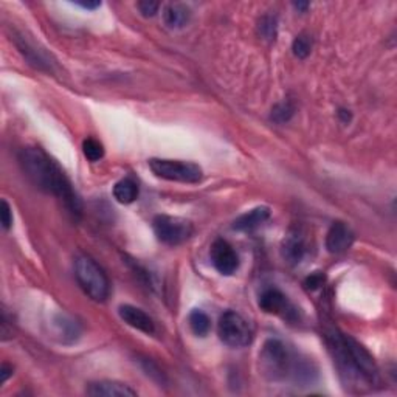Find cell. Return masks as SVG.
<instances>
[{
  "label": "cell",
  "mask_w": 397,
  "mask_h": 397,
  "mask_svg": "<svg viewBox=\"0 0 397 397\" xmlns=\"http://www.w3.org/2000/svg\"><path fill=\"white\" fill-rule=\"evenodd\" d=\"M19 163L23 173L39 190L53 194L61 202H64L68 213L76 219L81 217L83 204L80 196L64 171L49 154L39 147H25L19 154Z\"/></svg>",
  "instance_id": "obj_1"
},
{
  "label": "cell",
  "mask_w": 397,
  "mask_h": 397,
  "mask_svg": "<svg viewBox=\"0 0 397 397\" xmlns=\"http://www.w3.org/2000/svg\"><path fill=\"white\" fill-rule=\"evenodd\" d=\"M261 372L270 382H286L309 385L317 377V369L312 362L300 359L292 349L278 338H269L259 353Z\"/></svg>",
  "instance_id": "obj_2"
},
{
  "label": "cell",
  "mask_w": 397,
  "mask_h": 397,
  "mask_svg": "<svg viewBox=\"0 0 397 397\" xmlns=\"http://www.w3.org/2000/svg\"><path fill=\"white\" fill-rule=\"evenodd\" d=\"M75 278L84 293L97 303H103L111 293V283L106 271L95 259L87 255H80L75 259Z\"/></svg>",
  "instance_id": "obj_3"
},
{
  "label": "cell",
  "mask_w": 397,
  "mask_h": 397,
  "mask_svg": "<svg viewBox=\"0 0 397 397\" xmlns=\"http://www.w3.org/2000/svg\"><path fill=\"white\" fill-rule=\"evenodd\" d=\"M149 168L163 181L181 182V183H197L204 177L202 168L196 163L182 161V160H168V159H151Z\"/></svg>",
  "instance_id": "obj_4"
},
{
  "label": "cell",
  "mask_w": 397,
  "mask_h": 397,
  "mask_svg": "<svg viewBox=\"0 0 397 397\" xmlns=\"http://www.w3.org/2000/svg\"><path fill=\"white\" fill-rule=\"evenodd\" d=\"M217 334L225 345L230 348H244L252 343L253 332L250 324L243 315L227 310L217 323Z\"/></svg>",
  "instance_id": "obj_5"
},
{
  "label": "cell",
  "mask_w": 397,
  "mask_h": 397,
  "mask_svg": "<svg viewBox=\"0 0 397 397\" xmlns=\"http://www.w3.org/2000/svg\"><path fill=\"white\" fill-rule=\"evenodd\" d=\"M152 227L157 239L166 245L183 244L185 240H188L194 233L193 224L190 221L183 219V217H177V216H166V214L155 216L152 221Z\"/></svg>",
  "instance_id": "obj_6"
},
{
  "label": "cell",
  "mask_w": 397,
  "mask_h": 397,
  "mask_svg": "<svg viewBox=\"0 0 397 397\" xmlns=\"http://www.w3.org/2000/svg\"><path fill=\"white\" fill-rule=\"evenodd\" d=\"M343 338L348 346V351H349V354H351V359L355 365V368L359 369L362 377L365 379V382H367L368 385L379 384V380H380L379 368H377L374 359H372V355L353 337H349V336H346V334H343Z\"/></svg>",
  "instance_id": "obj_7"
},
{
  "label": "cell",
  "mask_w": 397,
  "mask_h": 397,
  "mask_svg": "<svg viewBox=\"0 0 397 397\" xmlns=\"http://www.w3.org/2000/svg\"><path fill=\"white\" fill-rule=\"evenodd\" d=\"M209 258H212L214 269L225 276L233 275L239 267V256L225 239L214 240L212 250H209Z\"/></svg>",
  "instance_id": "obj_8"
},
{
  "label": "cell",
  "mask_w": 397,
  "mask_h": 397,
  "mask_svg": "<svg viewBox=\"0 0 397 397\" xmlns=\"http://www.w3.org/2000/svg\"><path fill=\"white\" fill-rule=\"evenodd\" d=\"M259 307L266 314L279 315L287 318V320H291L295 315V309L291 305L289 298L281 291L275 289V287H270V289H266L259 295Z\"/></svg>",
  "instance_id": "obj_9"
},
{
  "label": "cell",
  "mask_w": 397,
  "mask_h": 397,
  "mask_svg": "<svg viewBox=\"0 0 397 397\" xmlns=\"http://www.w3.org/2000/svg\"><path fill=\"white\" fill-rule=\"evenodd\" d=\"M354 244V233L349 228V225L337 221L331 225V228L326 235V248L332 255H341L348 252Z\"/></svg>",
  "instance_id": "obj_10"
},
{
  "label": "cell",
  "mask_w": 397,
  "mask_h": 397,
  "mask_svg": "<svg viewBox=\"0 0 397 397\" xmlns=\"http://www.w3.org/2000/svg\"><path fill=\"white\" fill-rule=\"evenodd\" d=\"M281 253L284 261L292 264V266H297V264L305 259L307 245L306 239L300 230H291L287 233L281 245Z\"/></svg>",
  "instance_id": "obj_11"
},
{
  "label": "cell",
  "mask_w": 397,
  "mask_h": 397,
  "mask_svg": "<svg viewBox=\"0 0 397 397\" xmlns=\"http://www.w3.org/2000/svg\"><path fill=\"white\" fill-rule=\"evenodd\" d=\"M118 314H120L121 320L126 324H129L130 328L142 331L145 334L155 332V324L152 322V318L147 315L145 310L138 309L135 306H130V305H123L118 307Z\"/></svg>",
  "instance_id": "obj_12"
},
{
  "label": "cell",
  "mask_w": 397,
  "mask_h": 397,
  "mask_svg": "<svg viewBox=\"0 0 397 397\" xmlns=\"http://www.w3.org/2000/svg\"><path fill=\"white\" fill-rule=\"evenodd\" d=\"M87 394L93 397H135L137 391L126 384L115 382V380H101V382L90 384Z\"/></svg>",
  "instance_id": "obj_13"
},
{
  "label": "cell",
  "mask_w": 397,
  "mask_h": 397,
  "mask_svg": "<svg viewBox=\"0 0 397 397\" xmlns=\"http://www.w3.org/2000/svg\"><path fill=\"white\" fill-rule=\"evenodd\" d=\"M14 42L18 45L19 51L23 54V58L28 61V64L45 72H51V62L47 56L45 51L37 50L33 44H30L23 36H14Z\"/></svg>",
  "instance_id": "obj_14"
},
{
  "label": "cell",
  "mask_w": 397,
  "mask_h": 397,
  "mask_svg": "<svg viewBox=\"0 0 397 397\" xmlns=\"http://www.w3.org/2000/svg\"><path fill=\"white\" fill-rule=\"evenodd\" d=\"M270 217V208L267 207H256L250 212L240 214L238 219L233 222V230L236 231H252L255 228L261 227V225L269 221Z\"/></svg>",
  "instance_id": "obj_15"
},
{
  "label": "cell",
  "mask_w": 397,
  "mask_h": 397,
  "mask_svg": "<svg viewBox=\"0 0 397 397\" xmlns=\"http://www.w3.org/2000/svg\"><path fill=\"white\" fill-rule=\"evenodd\" d=\"M191 11L183 4H169L163 11V20L169 28H183L190 20Z\"/></svg>",
  "instance_id": "obj_16"
},
{
  "label": "cell",
  "mask_w": 397,
  "mask_h": 397,
  "mask_svg": "<svg viewBox=\"0 0 397 397\" xmlns=\"http://www.w3.org/2000/svg\"><path fill=\"white\" fill-rule=\"evenodd\" d=\"M114 197L123 205L132 204L138 197V185L129 177L123 178V181L116 182L114 186Z\"/></svg>",
  "instance_id": "obj_17"
},
{
  "label": "cell",
  "mask_w": 397,
  "mask_h": 397,
  "mask_svg": "<svg viewBox=\"0 0 397 397\" xmlns=\"http://www.w3.org/2000/svg\"><path fill=\"white\" fill-rule=\"evenodd\" d=\"M188 323H190V328L191 331L196 334L197 337H205L208 336L209 329H212V320H209V317L204 312V310H193L188 317Z\"/></svg>",
  "instance_id": "obj_18"
},
{
  "label": "cell",
  "mask_w": 397,
  "mask_h": 397,
  "mask_svg": "<svg viewBox=\"0 0 397 397\" xmlns=\"http://www.w3.org/2000/svg\"><path fill=\"white\" fill-rule=\"evenodd\" d=\"M258 35L266 39V41L271 42L276 39L278 35V19L276 16H271V14H266L262 16L258 22Z\"/></svg>",
  "instance_id": "obj_19"
},
{
  "label": "cell",
  "mask_w": 397,
  "mask_h": 397,
  "mask_svg": "<svg viewBox=\"0 0 397 397\" xmlns=\"http://www.w3.org/2000/svg\"><path fill=\"white\" fill-rule=\"evenodd\" d=\"M295 114V106L291 103V101H281L271 109L270 118L271 121H275L278 124H284L287 121H291V118Z\"/></svg>",
  "instance_id": "obj_20"
},
{
  "label": "cell",
  "mask_w": 397,
  "mask_h": 397,
  "mask_svg": "<svg viewBox=\"0 0 397 397\" xmlns=\"http://www.w3.org/2000/svg\"><path fill=\"white\" fill-rule=\"evenodd\" d=\"M84 157L90 161H98L104 157V146L95 138H87L83 143Z\"/></svg>",
  "instance_id": "obj_21"
},
{
  "label": "cell",
  "mask_w": 397,
  "mask_h": 397,
  "mask_svg": "<svg viewBox=\"0 0 397 397\" xmlns=\"http://www.w3.org/2000/svg\"><path fill=\"white\" fill-rule=\"evenodd\" d=\"M292 50H293L295 56H297L298 59H306L310 54V51H312V39L305 33L297 36L292 44Z\"/></svg>",
  "instance_id": "obj_22"
},
{
  "label": "cell",
  "mask_w": 397,
  "mask_h": 397,
  "mask_svg": "<svg viewBox=\"0 0 397 397\" xmlns=\"http://www.w3.org/2000/svg\"><path fill=\"white\" fill-rule=\"evenodd\" d=\"M0 221H2V227L5 230H10L13 225V209L10 204L4 199L0 202Z\"/></svg>",
  "instance_id": "obj_23"
},
{
  "label": "cell",
  "mask_w": 397,
  "mask_h": 397,
  "mask_svg": "<svg viewBox=\"0 0 397 397\" xmlns=\"http://www.w3.org/2000/svg\"><path fill=\"white\" fill-rule=\"evenodd\" d=\"M137 6H138L140 13H142V16H145V18H154V16L159 13L160 4L152 2V0H143V2H138Z\"/></svg>",
  "instance_id": "obj_24"
},
{
  "label": "cell",
  "mask_w": 397,
  "mask_h": 397,
  "mask_svg": "<svg viewBox=\"0 0 397 397\" xmlns=\"http://www.w3.org/2000/svg\"><path fill=\"white\" fill-rule=\"evenodd\" d=\"M324 281H326L324 274H322V271H315V274H312V275L306 278L305 287H306L307 291L314 292L317 289H320V287L324 284Z\"/></svg>",
  "instance_id": "obj_25"
},
{
  "label": "cell",
  "mask_w": 397,
  "mask_h": 397,
  "mask_svg": "<svg viewBox=\"0 0 397 397\" xmlns=\"http://www.w3.org/2000/svg\"><path fill=\"white\" fill-rule=\"evenodd\" d=\"M10 376H13V368L10 367V365L4 363L2 369H0V384H5Z\"/></svg>",
  "instance_id": "obj_26"
},
{
  "label": "cell",
  "mask_w": 397,
  "mask_h": 397,
  "mask_svg": "<svg viewBox=\"0 0 397 397\" xmlns=\"http://www.w3.org/2000/svg\"><path fill=\"white\" fill-rule=\"evenodd\" d=\"M338 116H340V120L343 121V123H349V121H351V118H353L351 112L346 111V109H340V111H338Z\"/></svg>",
  "instance_id": "obj_27"
},
{
  "label": "cell",
  "mask_w": 397,
  "mask_h": 397,
  "mask_svg": "<svg viewBox=\"0 0 397 397\" xmlns=\"http://www.w3.org/2000/svg\"><path fill=\"white\" fill-rule=\"evenodd\" d=\"M78 5L85 8V10H97L101 6V2H78Z\"/></svg>",
  "instance_id": "obj_28"
},
{
  "label": "cell",
  "mask_w": 397,
  "mask_h": 397,
  "mask_svg": "<svg viewBox=\"0 0 397 397\" xmlns=\"http://www.w3.org/2000/svg\"><path fill=\"white\" fill-rule=\"evenodd\" d=\"M293 6L297 8V10H301V11H306L307 8H309V4L307 2H298V4H293Z\"/></svg>",
  "instance_id": "obj_29"
}]
</instances>
